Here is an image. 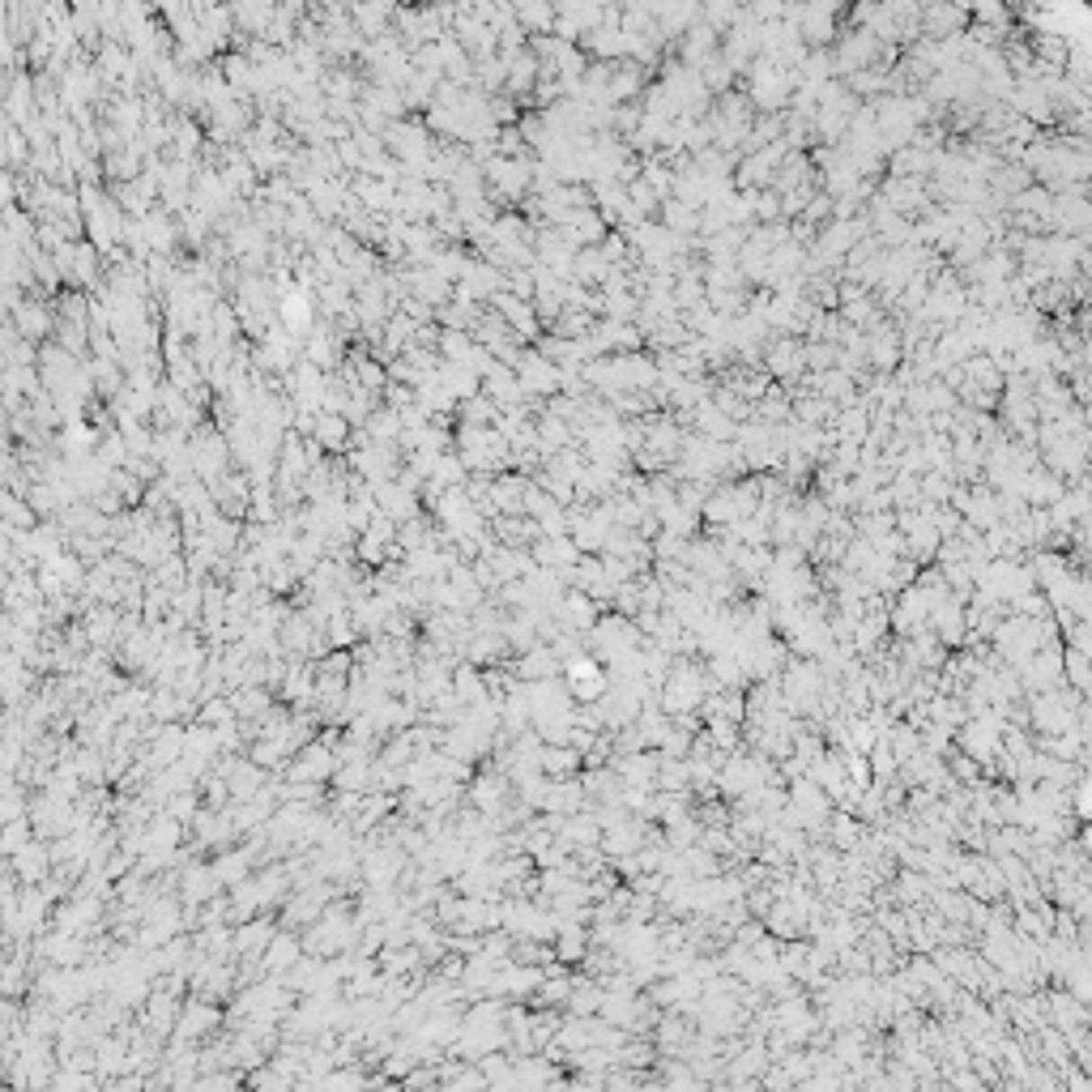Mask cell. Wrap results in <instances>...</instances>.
I'll use <instances>...</instances> for the list:
<instances>
[{
    "label": "cell",
    "instance_id": "cell-1",
    "mask_svg": "<svg viewBox=\"0 0 1092 1092\" xmlns=\"http://www.w3.org/2000/svg\"><path fill=\"white\" fill-rule=\"evenodd\" d=\"M333 764H338V751H329V747H308V751H299V760L291 764V781H303V785H316V781H325L329 772H333Z\"/></svg>",
    "mask_w": 1092,
    "mask_h": 1092
},
{
    "label": "cell",
    "instance_id": "cell-2",
    "mask_svg": "<svg viewBox=\"0 0 1092 1092\" xmlns=\"http://www.w3.org/2000/svg\"><path fill=\"white\" fill-rule=\"evenodd\" d=\"M303 956V947H299V939L294 934H274V943L265 947L261 956V973H274V978H286L291 973V964Z\"/></svg>",
    "mask_w": 1092,
    "mask_h": 1092
},
{
    "label": "cell",
    "instance_id": "cell-3",
    "mask_svg": "<svg viewBox=\"0 0 1092 1092\" xmlns=\"http://www.w3.org/2000/svg\"><path fill=\"white\" fill-rule=\"evenodd\" d=\"M213 1024H218V1011L205 1007V1003L196 998V1003H188V1007L180 1011V1020H176V1037H180V1042H201V1037H205Z\"/></svg>",
    "mask_w": 1092,
    "mask_h": 1092
},
{
    "label": "cell",
    "instance_id": "cell-4",
    "mask_svg": "<svg viewBox=\"0 0 1092 1092\" xmlns=\"http://www.w3.org/2000/svg\"><path fill=\"white\" fill-rule=\"evenodd\" d=\"M9 866H14L17 875H22V880L34 888V880H43V875H48V866H56V862H51L48 845H34V841H31V845H22L17 853H9Z\"/></svg>",
    "mask_w": 1092,
    "mask_h": 1092
},
{
    "label": "cell",
    "instance_id": "cell-5",
    "mask_svg": "<svg viewBox=\"0 0 1092 1092\" xmlns=\"http://www.w3.org/2000/svg\"><path fill=\"white\" fill-rule=\"evenodd\" d=\"M218 888H222V880H218V871L213 866H193L188 875H184V900L188 905H210L213 897H218Z\"/></svg>",
    "mask_w": 1092,
    "mask_h": 1092
},
{
    "label": "cell",
    "instance_id": "cell-6",
    "mask_svg": "<svg viewBox=\"0 0 1092 1092\" xmlns=\"http://www.w3.org/2000/svg\"><path fill=\"white\" fill-rule=\"evenodd\" d=\"M453 696L461 704H474V700H487V679L478 674L474 666H461L453 674Z\"/></svg>",
    "mask_w": 1092,
    "mask_h": 1092
},
{
    "label": "cell",
    "instance_id": "cell-7",
    "mask_svg": "<svg viewBox=\"0 0 1092 1092\" xmlns=\"http://www.w3.org/2000/svg\"><path fill=\"white\" fill-rule=\"evenodd\" d=\"M248 866H252V853L239 849V853H222V858L213 862V871H218L222 888H239V883L248 880Z\"/></svg>",
    "mask_w": 1092,
    "mask_h": 1092
},
{
    "label": "cell",
    "instance_id": "cell-8",
    "mask_svg": "<svg viewBox=\"0 0 1092 1092\" xmlns=\"http://www.w3.org/2000/svg\"><path fill=\"white\" fill-rule=\"evenodd\" d=\"M419 969V947H389L384 956H380V973H389V978H406V973H414Z\"/></svg>",
    "mask_w": 1092,
    "mask_h": 1092
},
{
    "label": "cell",
    "instance_id": "cell-9",
    "mask_svg": "<svg viewBox=\"0 0 1092 1092\" xmlns=\"http://www.w3.org/2000/svg\"><path fill=\"white\" fill-rule=\"evenodd\" d=\"M568 679H572V691L576 696H585V700H593V696H602V679H598V670H593V662H572L568 666Z\"/></svg>",
    "mask_w": 1092,
    "mask_h": 1092
},
{
    "label": "cell",
    "instance_id": "cell-10",
    "mask_svg": "<svg viewBox=\"0 0 1092 1092\" xmlns=\"http://www.w3.org/2000/svg\"><path fill=\"white\" fill-rule=\"evenodd\" d=\"M470 799H474V807L478 811H495L500 802H504V777H478V781L470 785Z\"/></svg>",
    "mask_w": 1092,
    "mask_h": 1092
},
{
    "label": "cell",
    "instance_id": "cell-11",
    "mask_svg": "<svg viewBox=\"0 0 1092 1092\" xmlns=\"http://www.w3.org/2000/svg\"><path fill=\"white\" fill-rule=\"evenodd\" d=\"M572 551L564 546V542H538L534 546V564H542V568H555V564H568Z\"/></svg>",
    "mask_w": 1092,
    "mask_h": 1092
},
{
    "label": "cell",
    "instance_id": "cell-12",
    "mask_svg": "<svg viewBox=\"0 0 1092 1092\" xmlns=\"http://www.w3.org/2000/svg\"><path fill=\"white\" fill-rule=\"evenodd\" d=\"M576 764V755H568L564 747H542V772H568Z\"/></svg>",
    "mask_w": 1092,
    "mask_h": 1092
},
{
    "label": "cell",
    "instance_id": "cell-13",
    "mask_svg": "<svg viewBox=\"0 0 1092 1092\" xmlns=\"http://www.w3.org/2000/svg\"><path fill=\"white\" fill-rule=\"evenodd\" d=\"M350 636H355V619H350L346 610H338V615L329 619V640H333V645H346Z\"/></svg>",
    "mask_w": 1092,
    "mask_h": 1092
},
{
    "label": "cell",
    "instance_id": "cell-14",
    "mask_svg": "<svg viewBox=\"0 0 1092 1092\" xmlns=\"http://www.w3.org/2000/svg\"><path fill=\"white\" fill-rule=\"evenodd\" d=\"M338 440H346V423H338V419H325V423H320V444H329V448H342Z\"/></svg>",
    "mask_w": 1092,
    "mask_h": 1092
}]
</instances>
